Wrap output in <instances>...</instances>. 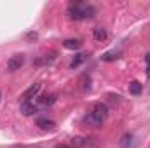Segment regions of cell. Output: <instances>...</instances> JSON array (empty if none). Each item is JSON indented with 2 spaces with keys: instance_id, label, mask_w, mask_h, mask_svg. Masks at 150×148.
I'll return each instance as SVG.
<instances>
[{
  "instance_id": "obj_5",
  "label": "cell",
  "mask_w": 150,
  "mask_h": 148,
  "mask_svg": "<svg viewBox=\"0 0 150 148\" xmlns=\"http://www.w3.org/2000/svg\"><path fill=\"white\" fill-rule=\"evenodd\" d=\"M19 110H21V113L25 117H30V115H35L37 113V105H33L30 101H23L21 106H19Z\"/></svg>"
},
{
  "instance_id": "obj_7",
  "label": "cell",
  "mask_w": 150,
  "mask_h": 148,
  "mask_svg": "<svg viewBox=\"0 0 150 148\" xmlns=\"http://www.w3.org/2000/svg\"><path fill=\"white\" fill-rule=\"evenodd\" d=\"M37 125L42 131H54V129H56V124H54L52 120H49V118H38Z\"/></svg>"
},
{
  "instance_id": "obj_8",
  "label": "cell",
  "mask_w": 150,
  "mask_h": 148,
  "mask_svg": "<svg viewBox=\"0 0 150 148\" xmlns=\"http://www.w3.org/2000/svg\"><path fill=\"white\" fill-rule=\"evenodd\" d=\"M54 59H56V54H54V52H51V54H44V56H40L38 59H35V65H37V66L51 65V63H52Z\"/></svg>"
},
{
  "instance_id": "obj_14",
  "label": "cell",
  "mask_w": 150,
  "mask_h": 148,
  "mask_svg": "<svg viewBox=\"0 0 150 148\" xmlns=\"http://www.w3.org/2000/svg\"><path fill=\"white\" fill-rule=\"evenodd\" d=\"M56 101V96L54 94H51V96H42V98H38V103H42V105H52Z\"/></svg>"
},
{
  "instance_id": "obj_15",
  "label": "cell",
  "mask_w": 150,
  "mask_h": 148,
  "mask_svg": "<svg viewBox=\"0 0 150 148\" xmlns=\"http://www.w3.org/2000/svg\"><path fill=\"white\" fill-rule=\"evenodd\" d=\"M145 61H147V65H150V52L145 56Z\"/></svg>"
},
{
  "instance_id": "obj_13",
  "label": "cell",
  "mask_w": 150,
  "mask_h": 148,
  "mask_svg": "<svg viewBox=\"0 0 150 148\" xmlns=\"http://www.w3.org/2000/svg\"><path fill=\"white\" fill-rule=\"evenodd\" d=\"M86 58H87V54H75V58L72 59V63H70V68L75 70L77 66H80V63H82Z\"/></svg>"
},
{
  "instance_id": "obj_2",
  "label": "cell",
  "mask_w": 150,
  "mask_h": 148,
  "mask_svg": "<svg viewBox=\"0 0 150 148\" xmlns=\"http://www.w3.org/2000/svg\"><path fill=\"white\" fill-rule=\"evenodd\" d=\"M68 16H70L72 19H75V21L93 18V16H94V7L77 2V4H72V5H70V9H68Z\"/></svg>"
},
{
  "instance_id": "obj_4",
  "label": "cell",
  "mask_w": 150,
  "mask_h": 148,
  "mask_svg": "<svg viewBox=\"0 0 150 148\" xmlns=\"http://www.w3.org/2000/svg\"><path fill=\"white\" fill-rule=\"evenodd\" d=\"M40 89H42V84H40V82L33 84V85H30V87L23 92V99H25V101H30L32 98H37L38 92H40Z\"/></svg>"
},
{
  "instance_id": "obj_1",
  "label": "cell",
  "mask_w": 150,
  "mask_h": 148,
  "mask_svg": "<svg viewBox=\"0 0 150 148\" xmlns=\"http://www.w3.org/2000/svg\"><path fill=\"white\" fill-rule=\"evenodd\" d=\"M107 117H108V106L103 103H96L93 106V110L84 117V122L93 125V127H101L103 122L107 120Z\"/></svg>"
},
{
  "instance_id": "obj_18",
  "label": "cell",
  "mask_w": 150,
  "mask_h": 148,
  "mask_svg": "<svg viewBox=\"0 0 150 148\" xmlns=\"http://www.w3.org/2000/svg\"><path fill=\"white\" fill-rule=\"evenodd\" d=\"M0 98H2V94H0Z\"/></svg>"
},
{
  "instance_id": "obj_17",
  "label": "cell",
  "mask_w": 150,
  "mask_h": 148,
  "mask_svg": "<svg viewBox=\"0 0 150 148\" xmlns=\"http://www.w3.org/2000/svg\"><path fill=\"white\" fill-rule=\"evenodd\" d=\"M56 148H70V147H67V145H59V147H56Z\"/></svg>"
},
{
  "instance_id": "obj_12",
  "label": "cell",
  "mask_w": 150,
  "mask_h": 148,
  "mask_svg": "<svg viewBox=\"0 0 150 148\" xmlns=\"http://www.w3.org/2000/svg\"><path fill=\"white\" fill-rule=\"evenodd\" d=\"M129 92H131V94H134V96L142 94V84H140L138 80H133V82L129 84Z\"/></svg>"
},
{
  "instance_id": "obj_16",
  "label": "cell",
  "mask_w": 150,
  "mask_h": 148,
  "mask_svg": "<svg viewBox=\"0 0 150 148\" xmlns=\"http://www.w3.org/2000/svg\"><path fill=\"white\" fill-rule=\"evenodd\" d=\"M147 77L150 78V65H149V68H147Z\"/></svg>"
},
{
  "instance_id": "obj_11",
  "label": "cell",
  "mask_w": 150,
  "mask_h": 148,
  "mask_svg": "<svg viewBox=\"0 0 150 148\" xmlns=\"http://www.w3.org/2000/svg\"><path fill=\"white\" fill-rule=\"evenodd\" d=\"M119 58H120V51H108L101 56L103 61H117Z\"/></svg>"
},
{
  "instance_id": "obj_3",
  "label": "cell",
  "mask_w": 150,
  "mask_h": 148,
  "mask_svg": "<svg viewBox=\"0 0 150 148\" xmlns=\"http://www.w3.org/2000/svg\"><path fill=\"white\" fill-rule=\"evenodd\" d=\"M25 65V54H12L9 59H7V70L9 72H16V70H19L21 66Z\"/></svg>"
},
{
  "instance_id": "obj_6",
  "label": "cell",
  "mask_w": 150,
  "mask_h": 148,
  "mask_svg": "<svg viewBox=\"0 0 150 148\" xmlns=\"http://www.w3.org/2000/svg\"><path fill=\"white\" fill-rule=\"evenodd\" d=\"M63 47L70 49V51H77V49L82 47V42L79 38H67V40H63Z\"/></svg>"
},
{
  "instance_id": "obj_9",
  "label": "cell",
  "mask_w": 150,
  "mask_h": 148,
  "mask_svg": "<svg viewBox=\"0 0 150 148\" xmlns=\"http://www.w3.org/2000/svg\"><path fill=\"white\" fill-rule=\"evenodd\" d=\"M93 37H94V40H98V42H105V40L108 38V32H107L105 28L98 26V28L93 30Z\"/></svg>"
},
{
  "instance_id": "obj_10",
  "label": "cell",
  "mask_w": 150,
  "mask_h": 148,
  "mask_svg": "<svg viewBox=\"0 0 150 148\" xmlns=\"http://www.w3.org/2000/svg\"><path fill=\"white\" fill-rule=\"evenodd\" d=\"M120 148H134V138L131 134H124L120 140Z\"/></svg>"
}]
</instances>
